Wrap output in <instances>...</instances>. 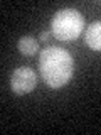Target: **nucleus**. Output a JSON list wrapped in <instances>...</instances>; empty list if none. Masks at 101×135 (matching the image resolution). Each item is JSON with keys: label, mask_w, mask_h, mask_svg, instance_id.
Segmentation results:
<instances>
[{"label": "nucleus", "mask_w": 101, "mask_h": 135, "mask_svg": "<svg viewBox=\"0 0 101 135\" xmlns=\"http://www.w3.org/2000/svg\"><path fill=\"white\" fill-rule=\"evenodd\" d=\"M39 69L44 81L50 88H62L74 73V59L59 46L46 47L39 56Z\"/></svg>", "instance_id": "obj_1"}, {"label": "nucleus", "mask_w": 101, "mask_h": 135, "mask_svg": "<svg viewBox=\"0 0 101 135\" xmlns=\"http://www.w3.org/2000/svg\"><path fill=\"white\" fill-rule=\"evenodd\" d=\"M84 29V17L74 8H62L56 12L50 20V31L54 37L62 42H71L81 36Z\"/></svg>", "instance_id": "obj_2"}, {"label": "nucleus", "mask_w": 101, "mask_h": 135, "mask_svg": "<svg viewBox=\"0 0 101 135\" xmlns=\"http://www.w3.org/2000/svg\"><path fill=\"white\" fill-rule=\"evenodd\" d=\"M37 84V76L34 69L27 66H20L10 76V88L15 95H27Z\"/></svg>", "instance_id": "obj_3"}, {"label": "nucleus", "mask_w": 101, "mask_h": 135, "mask_svg": "<svg viewBox=\"0 0 101 135\" xmlns=\"http://www.w3.org/2000/svg\"><path fill=\"white\" fill-rule=\"evenodd\" d=\"M86 46L93 51H101V20H96L88 25L86 31Z\"/></svg>", "instance_id": "obj_4"}, {"label": "nucleus", "mask_w": 101, "mask_h": 135, "mask_svg": "<svg viewBox=\"0 0 101 135\" xmlns=\"http://www.w3.org/2000/svg\"><path fill=\"white\" fill-rule=\"evenodd\" d=\"M17 47H19V51L24 56H34L39 51V42H37V39H34L31 36H24L17 42Z\"/></svg>", "instance_id": "obj_5"}, {"label": "nucleus", "mask_w": 101, "mask_h": 135, "mask_svg": "<svg viewBox=\"0 0 101 135\" xmlns=\"http://www.w3.org/2000/svg\"><path fill=\"white\" fill-rule=\"evenodd\" d=\"M47 39H49V32L42 31V32L39 34V41H42V42H44V41H47Z\"/></svg>", "instance_id": "obj_6"}]
</instances>
